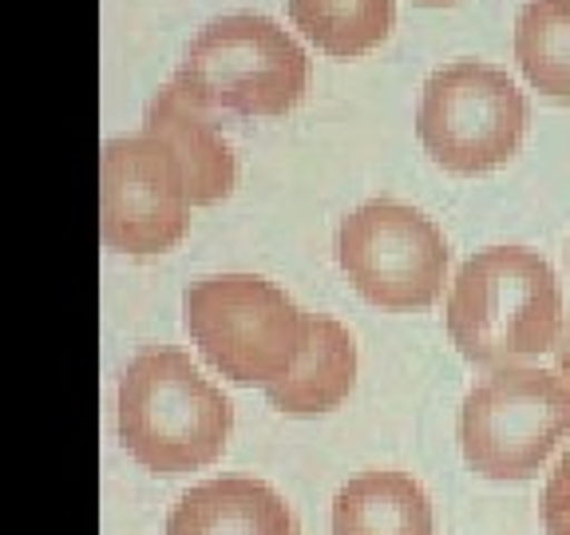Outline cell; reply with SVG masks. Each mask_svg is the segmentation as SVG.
<instances>
[{"label": "cell", "instance_id": "cell-14", "mask_svg": "<svg viewBox=\"0 0 570 535\" xmlns=\"http://www.w3.org/2000/svg\"><path fill=\"white\" fill-rule=\"evenodd\" d=\"M515 60L547 99H570V0H527L515 20Z\"/></svg>", "mask_w": 570, "mask_h": 535}, {"label": "cell", "instance_id": "cell-3", "mask_svg": "<svg viewBox=\"0 0 570 535\" xmlns=\"http://www.w3.org/2000/svg\"><path fill=\"white\" fill-rule=\"evenodd\" d=\"M170 84L198 111L226 107L238 116H285L309 88V56L277 20L234 12L210 20L190 40Z\"/></svg>", "mask_w": 570, "mask_h": 535}, {"label": "cell", "instance_id": "cell-9", "mask_svg": "<svg viewBox=\"0 0 570 535\" xmlns=\"http://www.w3.org/2000/svg\"><path fill=\"white\" fill-rule=\"evenodd\" d=\"M142 135L159 143L163 152L175 159L190 206H210L234 191L238 163H234L230 143L214 132L206 111H198L195 104H187V99L178 96L175 84H167L147 104Z\"/></svg>", "mask_w": 570, "mask_h": 535}, {"label": "cell", "instance_id": "cell-4", "mask_svg": "<svg viewBox=\"0 0 570 535\" xmlns=\"http://www.w3.org/2000/svg\"><path fill=\"white\" fill-rule=\"evenodd\" d=\"M190 341L234 385H269L294 366L305 313L282 285L258 274L198 278L183 294Z\"/></svg>", "mask_w": 570, "mask_h": 535}, {"label": "cell", "instance_id": "cell-5", "mask_svg": "<svg viewBox=\"0 0 570 535\" xmlns=\"http://www.w3.org/2000/svg\"><path fill=\"white\" fill-rule=\"evenodd\" d=\"M567 437L570 385L551 369H495L460 409L463 460L483 480H531Z\"/></svg>", "mask_w": 570, "mask_h": 535}, {"label": "cell", "instance_id": "cell-15", "mask_svg": "<svg viewBox=\"0 0 570 535\" xmlns=\"http://www.w3.org/2000/svg\"><path fill=\"white\" fill-rule=\"evenodd\" d=\"M543 524L547 535H570V448L554 464L551 480L543 492Z\"/></svg>", "mask_w": 570, "mask_h": 535}, {"label": "cell", "instance_id": "cell-16", "mask_svg": "<svg viewBox=\"0 0 570 535\" xmlns=\"http://www.w3.org/2000/svg\"><path fill=\"white\" fill-rule=\"evenodd\" d=\"M551 353H554V373H559L562 381L570 385V325H567V330H559V338H554Z\"/></svg>", "mask_w": 570, "mask_h": 535}, {"label": "cell", "instance_id": "cell-17", "mask_svg": "<svg viewBox=\"0 0 570 535\" xmlns=\"http://www.w3.org/2000/svg\"><path fill=\"white\" fill-rule=\"evenodd\" d=\"M416 4H424V9H452L460 0H416Z\"/></svg>", "mask_w": 570, "mask_h": 535}, {"label": "cell", "instance_id": "cell-6", "mask_svg": "<svg viewBox=\"0 0 570 535\" xmlns=\"http://www.w3.org/2000/svg\"><path fill=\"white\" fill-rule=\"evenodd\" d=\"M527 99L503 68L455 60L424 80L416 135L432 163L452 175H483L519 152Z\"/></svg>", "mask_w": 570, "mask_h": 535}, {"label": "cell", "instance_id": "cell-7", "mask_svg": "<svg viewBox=\"0 0 570 535\" xmlns=\"http://www.w3.org/2000/svg\"><path fill=\"white\" fill-rule=\"evenodd\" d=\"M452 250L428 214L392 198L356 206L337 226V262L353 290L381 310H424L444 294Z\"/></svg>", "mask_w": 570, "mask_h": 535}, {"label": "cell", "instance_id": "cell-13", "mask_svg": "<svg viewBox=\"0 0 570 535\" xmlns=\"http://www.w3.org/2000/svg\"><path fill=\"white\" fill-rule=\"evenodd\" d=\"M289 20L325 56L353 60L389 40L396 0H289Z\"/></svg>", "mask_w": 570, "mask_h": 535}, {"label": "cell", "instance_id": "cell-10", "mask_svg": "<svg viewBox=\"0 0 570 535\" xmlns=\"http://www.w3.org/2000/svg\"><path fill=\"white\" fill-rule=\"evenodd\" d=\"M356 385V341L341 321L305 313L302 349L294 366L266 385V401L289 417H317L345 401Z\"/></svg>", "mask_w": 570, "mask_h": 535}, {"label": "cell", "instance_id": "cell-11", "mask_svg": "<svg viewBox=\"0 0 570 535\" xmlns=\"http://www.w3.org/2000/svg\"><path fill=\"white\" fill-rule=\"evenodd\" d=\"M167 535H302V527L269 484L223 476L178 496L167 516Z\"/></svg>", "mask_w": 570, "mask_h": 535}, {"label": "cell", "instance_id": "cell-12", "mask_svg": "<svg viewBox=\"0 0 570 535\" xmlns=\"http://www.w3.org/2000/svg\"><path fill=\"white\" fill-rule=\"evenodd\" d=\"M432 499L409 473H365L333 499V535H432Z\"/></svg>", "mask_w": 570, "mask_h": 535}, {"label": "cell", "instance_id": "cell-2", "mask_svg": "<svg viewBox=\"0 0 570 535\" xmlns=\"http://www.w3.org/2000/svg\"><path fill=\"white\" fill-rule=\"evenodd\" d=\"M234 409L183 349L151 346L119 377V440L155 476H187L226 453Z\"/></svg>", "mask_w": 570, "mask_h": 535}, {"label": "cell", "instance_id": "cell-18", "mask_svg": "<svg viewBox=\"0 0 570 535\" xmlns=\"http://www.w3.org/2000/svg\"><path fill=\"white\" fill-rule=\"evenodd\" d=\"M567 254H570V250H567Z\"/></svg>", "mask_w": 570, "mask_h": 535}, {"label": "cell", "instance_id": "cell-8", "mask_svg": "<svg viewBox=\"0 0 570 535\" xmlns=\"http://www.w3.org/2000/svg\"><path fill=\"white\" fill-rule=\"evenodd\" d=\"M187 191L175 159L147 135L111 139L99 159V234L119 254H163L187 234Z\"/></svg>", "mask_w": 570, "mask_h": 535}, {"label": "cell", "instance_id": "cell-1", "mask_svg": "<svg viewBox=\"0 0 570 535\" xmlns=\"http://www.w3.org/2000/svg\"><path fill=\"white\" fill-rule=\"evenodd\" d=\"M562 330L551 262L527 246H488L463 262L448 294V333L472 366L503 369L539 357Z\"/></svg>", "mask_w": 570, "mask_h": 535}]
</instances>
